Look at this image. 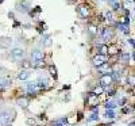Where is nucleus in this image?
<instances>
[{
    "label": "nucleus",
    "instance_id": "nucleus-1",
    "mask_svg": "<svg viewBox=\"0 0 135 126\" xmlns=\"http://www.w3.org/2000/svg\"><path fill=\"white\" fill-rule=\"evenodd\" d=\"M16 118V110L8 106H0V126L12 123Z\"/></svg>",
    "mask_w": 135,
    "mask_h": 126
},
{
    "label": "nucleus",
    "instance_id": "nucleus-2",
    "mask_svg": "<svg viewBox=\"0 0 135 126\" xmlns=\"http://www.w3.org/2000/svg\"><path fill=\"white\" fill-rule=\"evenodd\" d=\"M10 57L12 58L15 62H20V61L25 60V57H26V50L23 48H15L10 52Z\"/></svg>",
    "mask_w": 135,
    "mask_h": 126
},
{
    "label": "nucleus",
    "instance_id": "nucleus-3",
    "mask_svg": "<svg viewBox=\"0 0 135 126\" xmlns=\"http://www.w3.org/2000/svg\"><path fill=\"white\" fill-rule=\"evenodd\" d=\"M43 60H45V52L41 49H34L33 52H31V62L35 65H38V64H42Z\"/></svg>",
    "mask_w": 135,
    "mask_h": 126
},
{
    "label": "nucleus",
    "instance_id": "nucleus-4",
    "mask_svg": "<svg viewBox=\"0 0 135 126\" xmlns=\"http://www.w3.org/2000/svg\"><path fill=\"white\" fill-rule=\"evenodd\" d=\"M114 83V77L111 76V75H103L100 77V80H99V84H100L101 88H108L112 85Z\"/></svg>",
    "mask_w": 135,
    "mask_h": 126
},
{
    "label": "nucleus",
    "instance_id": "nucleus-5",
    "mask_svg": "<svg viewBox=\"0 0 135 126\" xmlns=\"http://www.w3.org/2000/svg\"><path fill=\"white\" fill-rule=\"evenodd\" d=\"M76 11H77V14L80 15L82 19H86V18L89 16V7H88V6H85V4L78 6L77 8H76Z\"/></svg>",
    "mask_w": 135,
    "mask_h": 126
},
{
    "label": "nucleus",
    "instance_id": "nucleus-6",
    "mask_svg": "<svg viewBox=\"0 0 135 126\" xmlns=\"http://www.w3.org/2000/svg\"><path fill=\"white\" fill-rule=\"evenodd\" d=\"M105 61H107V57L104 56V54H97V56H95L92 58V64L95 66H101V65H104L105 64Z\"/></svg>",
    "mask_w": 135,
    "mask_h": 126
},
{
    "label": "nucleus",
    "instance_id": "nucleus-7",
    "mask_svg": "<svg viewBox=\"0 0 135 126\" xmlns=\"http://www.w3.org/2000/svg\"><path fill=\"white\" fill-rule=\"evenodd\" d=\"M101 37L104 41H111V39L114 38V31L112 29H109V27H107V29H103L101 31Z\"/></svg>",
    "mask_w": 135,
    "mask_h": 126
},
{
    "label": "nucleus",
    "instance_id": "nucleus-8",
    "mask_svg": "<svg viewBox=\"0 0 135 126\" xmlns=\"http://www.w3.org/2000/svg\"><path fill=\"white\" fill-rule=\"evenodd\" d=\"M11 84H12V79H10V77H0V89L8 88V87H11Z\"/></svg>",
    "mask_w": 135,
    "mask_h": 126
},
{
    "label": "nucleus",
    "instance_id": "nucleus-9",
    "mask_svg": "<svg viewBox=\"0 0 135 126\" xmlns=\"http://www.w3.org/2000/svg\"><path fill=\"white\" fill-rule=\"evenodd\" d=\"M41 44L45 46V48H50L51 45H53V39H51V37L49 34L46 35H42V39H41Z\"/></svg>",
    "mask_w": 135,
    "mask_h": 126
},
{
    "label": "nucleus",
    "instance_id": "nucleus-10",
    "mask_svg": "<svg viewBox=\"0 0 135 126\" xmlns=\"http://www.w3.org/2000/svg\"><path fill=\"white\" fill-rule=\"evenodd\" d=\"M11 45H12L11 38H0V48L2 49H8Z\"/></svg>",
    "mask_w": 135,
    "mask_h": 126
},
{
    "label": "nucleus",
    "instance_id": "nucleus-11",
    "mask_svg": "<svg viewBox=\"0 0 135 126\" xmlns=\"http://www.w3.org/2000/svg\"><path fill=\"white\" fill-rule=\"evenodd\" d=\"M16 103L20 106L22 109H27V107H29V104H30V99H29V98H26V96H22V98H19V99L16 100Z\"/></svg>",
    "mask_w": 135,
    "mask_h": 126
},
{
    "label": "nucleus",
    "instance_id": "nucleus-12",
    "mask_svg": "<svg viewBox=\"0 0 135 126\" xmlns=\"http://www.w3.org/2000/svg\"><path fill=\"white\" fill-rule=\"evenodd\" d=\"M30 75H31V72L29 69H22L20 72L18 73V79L19 80H27V79L30 77Z\"/></svg>",
    "mask_w": 135,
    "mask_h": 126
},
{
    "label": "nucleus",
    "instance_id": "nucleus-13",
    "mask_svg": "<svg viewBox=\"0 0 135 126\" xmlns=\"http://www.w3.org/2000/svg\"><path fill=\"white\" fill-rule=\"evenodd\" d=\"M29 8H30L29 3L23 2V3H18V4H16V10L19 11V12H26V11H29Z\"/></svg>",
    "mask_w": 135,
    "mask_h": 126
},
{
    "label": "nucleus",
    "instance_id": "nucleus-14",
    "mask_svg": "<svg viewBox=\"0 0 135 126\" xmlns=\"http://www.w3.org/2000/svg\"><path fill=\"white\" fill-rule=\"evenodd\" d=\"M66 122H68L66 118H59V119H55V121L51 122V125L53 126H65Z\"/></svg>",
    "mask_w": 135,
    "mask_h": 126
},
{
    "label": "nucleus",
    "instance_id": "nucleus-15",
    "mask_svg": "<svg viewBox=\"0 0 135 126\" xmlns=\"http://www.w3.org/2000/svg\"><path fill=\"white\" fill-rule=\"evenodd\" d=\"M27 89H29L30 92H35L38 89V85H37V81H30L29 84H27Z\"/></svg>",
    "mask_w": 135,
    "mask_h": 126
},
{
    "label": "nucleus",
    "instance_id": "nucleus-16",
    "mask_svg": "<svg viewBox=\"0 0 135 126\" xmlns=\"http://www.w3.org/2000/svg\"><path fill=\"white\" fill-rule=\"evenodd\" d=\"M118 52H119L118 48L112 45V46H108V52H107V54H109V56H114V54H118Z\"/></svg>",
    "mask_w": 135,
    "mask_h": 126
},
{
    "label": "nucleus",
    "instance_id": "nucleus-17",
    "mask_svg": "<svg viewBox=\"0 0 135 126\" xmlns=\"http://www.w3.org/2000/svg\"><path fill=\"white\" fill-rule=\"evenodd\" d=\"M97 50L100 52V54H105L107 52H108V46H107V45H99Z\"/></svg>",
    "mask_w": 135,
    "mask_h": 126
},
{
    "label": "nucleus",
    "instance_id": "nucleus-18",
    "mask_svg": "<svg viewBox=\"0 0 135 126\" xmlns=\"http://www.w3.org/2000/svg\"><path fill=\"white\" fill-rule=\"evenodd\" d=\"M49 73H50L54 79H57V68H55V66H53V65L49 66Z\"/></svg>",
    "mask_w": 135,
    "mask_h": 126
},
{
    "label": "nucleus",
    "instance_id": "nucleus-19",
    "mask_svg": "<svg viewBox=\"0 0 135 126\" xmlns=\"http://www.w3.org/2000/svg\"><path fill=\"white\" fill-rule=\"evenodd\" d=\"M88 31H89L92 35H96V34H97V27L93 26V25H89V26H88Z\"/></svg>",
    "mask_w": 135,
    "mask_h": 126
},
{
    "label": "nucleus",
    "instance_id": "nucleus-20",
    "mask_svg": "<svg viewBox=\"0 0 135 126\" xmlns=\"http://www.w3.org/2000/svg\"><path fill=\"white\" fill-rule=\"evenodd\" d=\"M20 64H22V66H23L25 69H27V68H30V66L33 65V62L29 61V60H23V61L20 62Z\"/></svg>",
    "mask_w": 135,
    "mask_h": 126
},
{
    "label": "nucleus",
    "instance_id": "nucleus-21",
    "mask_svg": "<svg viewBox=\"0 0 135 126\" xmlns=\"http://www.w3.org/2000/svg\"><path fill=\"white\" fill-rule=\"evenodd\" d=\"M97 100V95H95V94H92V95L89 96V99H88V103L89 104H95V102Z\"/></svg>",
    "mask_w": 135,
    "mask_h": 126
},
{
    "label": "nucleus",
    "instance_id": "nucleus-22",
    "mask_svg": "<svg viewBox=\"0 0 135 126\" xmlns=\"http://www.w3.org/2000/svg\"><path fill=\"white\" fill-rule=\"evenodd\" d=\"M127 81H128L131 85H135V75H130V76L127 77Z\"/></svg>",
    "mask_w": 135,
    "mask_h": 126
},
{
    "label": "nucleus",
    "instance_id": "nucleus-23",
    "mask_svg": "<svg viewBox=\"0 0 135 126\" xmlns=\"http://www.w3.org/2000/svg\"><path fill=\"white\" fill-rule=\"evenodd\" d=\"M130 58H131V56L128 53H124V54H122V61L123 62H127V61H130Z\"/></svg>",
    "mask_w": 135,
    "mask_h": 126
},
{
    "label": "nucleus",
    "instance_id": "nucleus-24",
    "mask_svg": "<svg viewBox=\"0 0 135 126\" xmlns=\"http://www.w3.org/2000/svg\"><path fill=\"white\" fill-rule=\"evenodd\" d=\"M105 107H107V110L108 109H115L116 107V103H115V102H108V103L105 104Z\"/></svg>",
    "mask_w": 135,
    "mask_h": 126
},
{
    "label": "nucleus",
    "instance_id": "nucleus-25",
    "mask_svg": "<svg viewBox=\"0 0 135 126\" xmlns=\"http://www.w3.org/2000/svg\"><path fill=\"white\" fill-rule=\"evenodd\" d=\"M112 6H114V10L116 11V10H120L122 8V4L119 2H115V3H112Z\"/></svg>",
    "mask_w": 135,
    "mask_h": 126
},
{
    "label": "nucleus",
    "instance_id": "nucleus-26",
    "mask_svg": "<svg viewBox=\"0 0 135 126\" xmlns=\"http://www.w3.org/2000/svg\"><path fill=\"white\" fill-rule=\"evenodd\" d=\"M119 29H120V30H122L124 34L128 33V30H127V26H124V25H119Z\"/></svg>",
    "mask_w": 135,
    "mask_h": 126
},
{
    "label": "nucleus",
    "instance_id": "nucleus-27",
    "mask_svg": "<svg viewBox=\"0 0 135 126\" xmlns=\"http://www.w3.org/2000/svg\"><path fill=\"white\" fill-rule=\"evenodd\" d=\"M105 117H107V118H114L115 114H114V111H107V113H105Z\"/></svg>",
    "mask_w": 135,
    "mask_h": 126
},
{
    "label": "nucleus",
    "instance_id": "nucleus-28",
    "mask_svg": "<svg viewBox=\"0 0 135 126\" xmlns=\"http://www.w3.org/2000/svg\"><path fill=\"white\" fill-rule=\"evenodd\" d=\"M97 118H99V117H97V114L95 113V114H92V117L89 118V121H95V119H97Z\"/></svg>",
    "mask_w": 135,
    "mask_h": 126
},
{
    "label": "nucleus",
    "instance_id": "nucleus-29",
    "mask_svg": "<svg viewBox=\"0 0 135 126\" xmlns=\"http://www.w3.org/2000/svg\"><path fill=\"white\" fill-rule=\"evenodd\" d=\"M107 18H108V19H112V12H111V11H109V12H107Z\"/></svg>",
    "mask_w": 135,
    "mask_h": 126
},
{
    "label": "nucleus",
    "instance_id": "nucleus-30",
    "mask_svg": "<svg viewBox=\"0 0 135 126\" xmlns=\"http://www.w3.org/2000/svg\"><path fill=\"white\" fill-rule=\"evenodd\" d=\"M128 44H131V45H132V46H134V48H135V42L132 41V39H128Z\"/></svg>",
    "mask_w": 135,
    "mask_h": 126
},
{
    "label": "nucleus",
    "instance_id": "nucleus-31",
    "mask_svg": "<svg viewBox=\"0 0 135 126\" xmlns=\"http://www.w3.org/2000/svg\"><path fill=\"white\" fill-rule=\"evenodd\" d=\"M8 16H10L11 19H14V14H12V12H10V14H8Z\"/></svg>",
    "mask_w": 135,
    "mask_h": 126
},
{
    "label": "nucleus",
    "instance_id": "nucleus-32",
    "mask_svg": "<svg viewBox=\"0 0 135 126\" xmlns=\"http://www.w3.org/2000/svg\"><path fill=\"white\" fill-rule=\"evenodd\" d=\"M109 3H115V2H118V0H108Z\"/></svg>",
    "mask_w": 135,
    "mask_h": 126
},
{
    "label": "nucleus",
    "instance_id": "nucleus-33",
    "mask_svg": "<svg viewBox=\"0 0 135 126\" xmlns=\"http://www.w3.org/2000/svg\"><path fill=\"white\" fill-rule=\"evenodd\" d=\"M2 70H3V66H2V65H0V73H2Z\"/></svg>",
    "mask_w": 135,
    "mask_h": 126
},
{
    "label": "nucleus",
    "instance_id": "nucleus-34",
    "mask_svg": "<svg viewBox=\"0 0 135 126\" xmlns=\"http://www.w3.org/2000/svg\"><path fill=\"white\" fill-rule=\"evenodd\" d=\"M3 2H4V0H0V4H2V3H3Z\"/></svg>",
    "mask_w": 135,
    "mask_h": 126
}]
</instances>
